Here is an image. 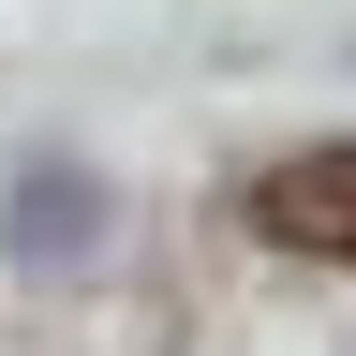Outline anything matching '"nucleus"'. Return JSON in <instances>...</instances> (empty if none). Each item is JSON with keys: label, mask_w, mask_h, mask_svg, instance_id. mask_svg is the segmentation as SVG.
<instances>
[{"label": "nucleus", "mask_w": 356, "mask_h": 356, "mask_svg": "<svg viewBox=\"0 0 356 356\" xmlns=\"http://www.w3.org/2000/svg\"><path fill=\"white\" fill-rule=\"evenodd\" d=\"M252 238L356 267V149H297V163H267V178H252Z\"/></svg>", "instance_id": "obj_1"}]
</instances>
